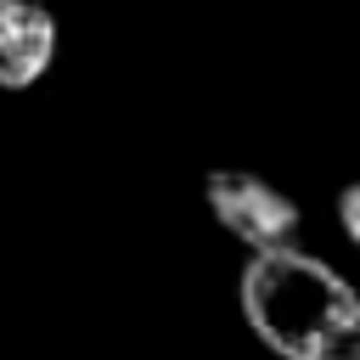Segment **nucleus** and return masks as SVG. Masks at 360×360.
<instances>
[{"instance_id":"4","label":"nucleus","mask_w":360,"mask_h":360,"mask_svg":"<svg viewBox=\"0 0 360 360\" xmlns=\"http://www.w3.org/2000/svg\"><path fill=\"white\" fill-rule=\"evenodd\" d=\"M338 225H343V236H349L354 253H360V180L338 191Z\"/></svg>"},{"instance_id":"2","label":"nucleus","mask_w":360,"mask_h":360,"mask_svg":"<svg viewBox=\"0 0 360 360\" xmlns=\"http://www.w3.org/2000/svg\"><path fill=\"white\" fill-rule=\"evenodd\" d=\"M202 197H208V214L242 242L259 253H292L298 248V231H304V214L287 191H276L270 180L248 174V169H214L202 180Z\"/></svg>"},{"instance_id":"1","label":"nucleus","mask_w":360,"mask_h":360,"mask_svg":"<svg viewBox=\"0 0 360 360\" xmlns=\"http://www.w3.org/2000/svg\"><path fill=\"white\" fill-rule=\"evenodd\" d=\"M242 315L281 360H360V292L304 248L248 259Z\"/></svg>"},{"instance_id":"5","label":"nucleus","mask_w":360,"mask_h":360,"mask_svg":"<svg viewBox=\"0 0 360 360\" xmlns=\"http://www.w3.org/2000/svg\"><path fill=\"white\" fill-rule=\"evenodd\" d=\"M0 6H17V0H0Z\"/></svg>"},{"instance_id":"3","label":"nucleus","mask_w":360,"mask_h":360,"mask_svg":"<svg viewBox=\"0 0 360 360\" xmlns=\"http://www.w3.org/2000/svg\"><path fill=\"white\" fill-rule=\"evenodd\" d=\"M56 62V17L34 0L0 6V90H28Z\"/></svg>"}]
</instances>
